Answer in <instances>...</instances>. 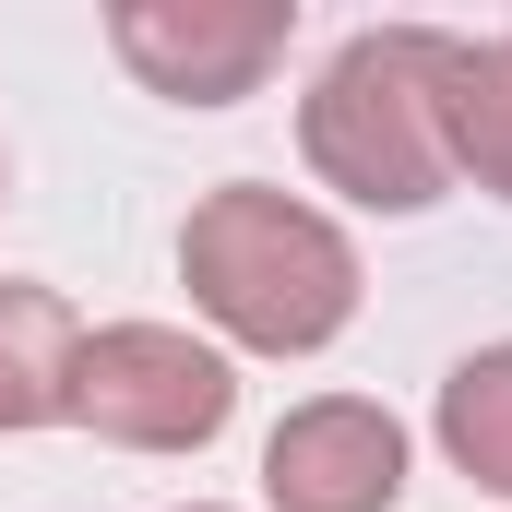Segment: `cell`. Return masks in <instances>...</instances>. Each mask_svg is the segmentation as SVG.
<instances>
[{
	"mask_svg": "<svg viewBox=\"0 0 512 512\" xmlns=\"http://www.w3.org/2000/svg\"><path fill=\"white\" fill-rule=\"evenodd\" d=\"M227 417H239L227 346H203L179 322H108L72 358V429H96L120 453H203Z\"/></svg>",
	"mask_w": 512,
	"mask_h": 512,
	"instance_id": "3",
	"label": "cell"
},
{
	"mask_svg": "<svg viewBox=\"0 0 512 512\" xmlns=\"http://www.w3.org/2000/svg\"><path fill=\"white\" fill-rule=\"evenodd\" d=\"M179 512H227V501H179Z\"/></svg>",
	"mask_w": 512,
	"mask_h": 512,
	"instance_id": "10",
	"label": "cell"
},
{
	"mask_svg": "<svg viewBox=\"0 0 512 512\" xmlns=\"http://www.w3.org/2000/svg\"><path fill=\"white\" fill-rule=\"evenodd\" d=\"M179 286H191V310L227 346H251V358H322L358 322V239L322 203L274 191V179H227L179 227Z\"/></svg>",
	"mask_w": 512,
	"mask_h": 512,
	"instance_id": "1",
	"label": "cell"
},
{
	"mask_svg": "<svg viewBox=\"0 0 512 512\" xmlns=\"http://www.w3.org/2000/svg\"><path fill=\"white\" fill-rule=\"evenodd\" d=\"M72 358H84L72 298L36 286V274H0V441L72 417Z\"/></svg>",
	"mask_w": 512,
	"mask_h": 512,
	"instance_id": "6",
	"label": "cell"
},
{
	"mask_svg": "<svg viewBox=\"0 0 512 512\" xmlns=\"http://www.w3.org/2000/svg\"><path fill=\"white\" fill-rule=\"evenodd\" d=\"M441 84H453V36L441 24H370L346 36L310 96H298V155L322 191H346L358 215H429L453 191V131H441Z\"/></svg>",
	"mask_w": 512,
	"mask_h": 512,
	"instance_id": "2",
	"label": "cell"
},
{
	"mask_svg": "<svg viewBox=\"0 0 512 512\" xmlns=\"http://www.w3.org/2000/svg\"><path fill=\"white\" fill-rule=\"evenodd\" d=\"M441 131H453V179H477L489 203H512V36H453Z\"/></svg>",
	"mask_w": 512,
	"mask_h": 512,
	"instance_id": "7",
	"label": "cell"
},
{
	"mask_svg": "<svg viewBox=\"0 0 512 512\" xmlns=\"http://www.w3.org/2000/svg\"><path fill=\"white\" fill-rule=\"evenodd\" d=\"M262 501L274 512H393L405 501V417L370 393H310L262 441Z\"/></svg>",
	"mask_w": 512,
	"mask_h": 512,
	"instance_id": "5",
	"label": "cell"
},
{
	"mask_svg": "<svg viewBox=\"0 0 512 512\" xmlns=\"http://www.w3.org/2000/svg\"><path fill=\"white\" fill-rule=\"evenodd\" d=\"M441 453H453L477 489L512 501V334L477 346V358H453V382H441Z\"/></svg>",
	"mask_w": 512,
	"mask_h": 512,
	"instance_id": "8",
	"label": "cell"
},
{
	"mask_svg": "<svg viewBox=\"0 0 512 512\" xmlns=\"http://www.w3.org/2000/svg\"><path fill=\"white\" fill-rule=\"evenodd\" d=\"M286 36H298V0H120L108 12V48L131 60V84L179 96V108L262 96V72L286 60Z\"/></svg>",
	"mask_w": 512,
	"mask_h": 512,
	"instance_id": "4",
	"label": "cell"
},
{
	"mask_svg": "<svg viewBox=\"0 0 512 512\" xmlns=\"http://www.w3.org/2000/svg\"><path fill=\"white\" fill-rule=\"evenodd\" d=\"M0 203H12V155H0Z\"/></svg>",
	"mask_w": 512,
	"mask_h": 512,
	"instance_id": "9",
	"label": "cell"
}]
</instances>
